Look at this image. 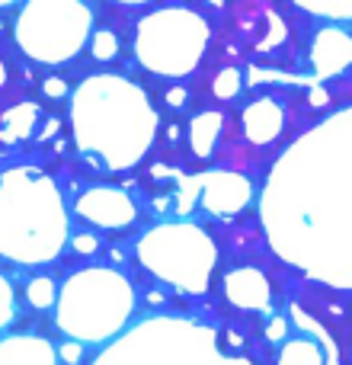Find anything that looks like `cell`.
Segmentation results:
<instances>
[{
  "mask_svg": "<svg viewBox=\"0 0 352 365\" xmlns=\"http://www.w3.org/2000/svg\"><path fill=\"white\" fill-rule=\"evenodd\" d=\"M10 317V289L4 285V279H0V324Z\"/></svg>",
  "mask_w": 352,
  "mask_h": 365,
  "instance_id": "3",
  "label": "cell"
},
{
  "mask_svg": "<svg viewBox=\"0 0 352 365\" xmlns=\"http://www.w3.org/2000/svg\"><path fill=\"white\" fill-rule=\"evenodd\" d=\"M29 302L38 304V308H45V304L51 302V282L48 279H36V282L29 285Z\"/></svg>",
  "mask_w": 352,
  "mask_h": 365,
  "instance_id": "1",
  "label": "cell"
},
{
  "mask_svg": "<svg viewBox=\"0 0 352 365\" xmlns=\"http://www.w3.org/2000/svg\"><path fill=\"white\" fill-rule=\"evenodd\" d=\"M93 55H100V58H113L115 55V38L109 36V32H96V42H93Z\"/></svg>",
  "mask_w": 352,
  "mask_h": 365,
  "instance_id": "2",
  "label": "cell"
},
{
  "mask_svg": "<svg viewBox=\"0 0 352 365\" xmlns=\"http://www.w3.org/2000/svg\"><path fill=\"white\" fill-rule=\"evenodd\" d=\"M0 83H4V64H0Z\"/></svg>",
  "mask_w": 352,
  "mask_h": 365,
  "instance_id": "4",
  "label": "cell"
}]
</instances>
